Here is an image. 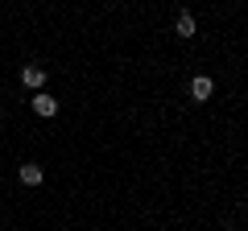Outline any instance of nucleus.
Here are the masks:
<instances>
[{
	"label": "nucleus",
	"mask_w": 248,
	"mask_h": 231,
	"mask_svg": "<svg viewBox=\"0 0 248 231\" xmlns=\"http://www.w3.org/2000/svg\"><path fill=\"white\" fill-rule=\"evenodd\" d=\"M29 107H33V116H42V120H54V116H58V99L46 95V91H33Z\"/></svg>",
	"instance_id": "f257e3e1"
},
{
	"label": "nucleus",
	"mask_w": 248,
	"mask_h": 231,
	"mask_svg": "<svg viewBox=\"0 0 248 231\" xmlns=\"http://www.w3.org/2000/svg\"><path fill=\"white\" fill-rule=\"evenodd\" d=\"M46 79H50V71H46V66H37V62L21 66V83H25L29 91H42V87H46Z\"/></svg>",
	"instance_id": "f03ea898"
},
{
	"label": "nucleus",
	"mask_w": 248,
	"mask_h": 231,
	"mask_svg": "<svg viewBox=\"0 0 248 231\" xmlns=\"http://www.w3.org/2000/svg\"><path fill=\"white\" fill-rule=\"evenodd\" d=\"M211 95H215V79L211 74H195V79H190V99H195V103H207Z\"/></svg>",
	"instance_id": "7ed1b4c3"
},
{
	"label": "nucleus",
	"mask_w": 248,
	"mask_h": 231,
	"mask_svg": "<svg viewBox=\"0 0 248 231\" xmlns=\"http://www.w3.org/2000/svg\"><path fill=\"white\" fill-rule=\"evenodd\" d=\"M174 33L182 37V42H190V37L199 33V21H195V13H178V21H174Z\"/></svg>",
	"instance_id": "20e7f679"
},
{
	"label": "nucleus",
	"mask_w": 248,
	"mask_h": 231,
	"mask_svg": "<svg viewBox=\"0 0 248 231\" xmlns=\"http://www.w3.org/2000/svg\"><path fill=\"white\" fill-rule=\"evenodd\" d=\"M17 178L25 182V186H42V182H46V169L37 165V161H25V165L17 169Z\"/></svg>",
	"instance_id": "39448f33"
}]
</instances>
